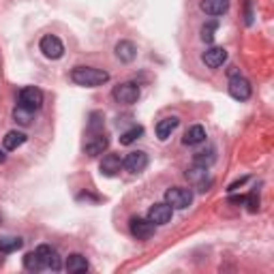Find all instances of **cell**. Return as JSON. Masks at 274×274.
<instances>
[{
	"mask_svg": "<svg viewBox=\"0 0 274 274\" xmlns=\"http://www.w3.org/2000/svg\"><path fill=\"white\" fill-rule=\"evenodd\" d=\"M71 79H73L77 86L94 88V86L105 84V81L110 79V73L103 69H94V67H75L71 71Z\"/></svg>",
	"mask_w": 274,
	"mask_h": 274,
	"instance_id": "1",
	"label": "cell"
},
{
	"mask_svg": "<svg viewBox=\"0 0 274 274\" xmlns=\"http://www.w3.org/2000/svg\"><path fill=\"white\" fill-rule=\"evenodd\" d=\"M193 201V191L184 186H172L165 191V204H170L174 210H184Z\"/></svg>",
	"mask_w": 274,
	"mask_h": 274,
	"instance_id": "2",
	"label": "cell"
},
{
	"mask_svg": "<svg viewBox=\"0 0 274 274\" xmlns=\"http://www.w3.org/2000/svg\"><path fill=\"white\" fill-rule=\"evenodd\" d=\"M112 97L122 105H133L139 99V88H137V84H133V81H124V84H118L112 90Z\"/></svg>",
	"mask_w": 274,
	"mask_h": 274,
	"instance_id": "3",
	"label": "cell"
},
{
	"mask_svg": "<svg viewBox=\"0 0 274 274\" xmlns=\"http://www.w3.org/2000/svg\"><path fill=\"white\" fill-rule=\"evenodd\" d=\"M39 47H41L43 56L50 58V60H58V58H62V54H65V45L56 34H45L39 43Z\"/></svg>",
	"mask_w": 274,
	"mask_h": 274,
	"instance_id": "4",
	"label": "cell"
},
{
	"mask_svg": "<svg viewBox=\"0 0 274 274\" xmlns=\"http://www.w3.org/2000/svg\"><path fill=\"white\" fill-rule=\"evenodd\" d=\"M129 227H131V234H133L137 240H150V238L154 236V231H157V225H154L152 221H148V219H141V217L131 219Z\"/></svg>",
	"mask_w": 274,
	"mask_h": 274,
	"instance_id": "5",
	"label": "cell"
},
{
	"mask_svg": "<svg viewBox=\"0 0 274 274\" xmlns=\"http://www.w3.org/2000/svg\"><path fill=\"white\" fill-rule=\"evenodd\" d=\"M17 105L26 107V110H30V112H37V110H41V105H43V92L39 88H34V86L22 88Z\"/></svg>",
	"mask_w": 274,
	"mask_h": 274,
	"instance_id": "6",
	"label": "cell"
},
{
	"mask_svg": "<svg viewBox=\"0 0 274 274\" xmlns=\"http://www.w3.org/2000/svg\"><path fill=\"white\" fill-rule=\"evenodd\" d=\"M122 167L131 174H141L148 167V154L144 150H133L127 154V159L122 161Z\"/></svg>",
	"mask_w": 274,
	"mask_h": 274,
	"instance_id": "7",
	"label": "cell"
},
{
	"mask_svg": "<svg viewBox=\"0 0 274 274\" xmlns=\"http://www.w3.org/2000/svg\"><path fill=\"white\" fill-rule=\"evenodd\" d=\"M107 146H110V137H107L103 131H94L86 141V154L88 157H99V154H103L107 150Z\"/></svg>",
	"mask_w": 274,
	"mask_h": 274,
	"instance_id": "8",
	"label": "cell"
},
{
	"mask_svg": "<svg viewBox=\"0 0 274 274\" xmlns=\"http://www.w3.org/2000/svg\"><path fill=\"white\" fill-rule=\"evenodd\" d=\"M174 217V208L170 204H165V201H161V204H154L150 210H148V221H152L154 225H167Z\"/></svg>",
	"mask_w": 274,
	"mask_h": 274,
	"instance_id": "9",
	"label": "cell"
},
{
	"mask_svg": "<svg viewBox=\"0 0 274 274\" xmlns=\"http://www.w3.org/2000/svg\"><path fill=\"white\" fill-rule=\"evenodd\" d=\"M229 94L236 101H246L251 97V84L248 79H244L242 75H236L229 79Z\"/></svg>",
	"mask_w": 274,
	"mask_h": 274,
	"instance_id": "10",
	"label": "cell"
},
{
	"mask_svg": "<svg viewBox=\"0 0 274 274\" xmlns=\"http://www.w3.org/2000/svg\"><path fill=\"white\" fill-rule=\"evenodd\" d=\"M186 180L199 191H208V186H210L208 167H199V165H195V167L186 170Z\"/></svg>",
	"mask_w": 274,
	"mask_h": 274,
	"instance_id": "11",
	"label": "cell"
},
{
	"mask_svg": "<svg viewBox=\"0 0 274 274\" xmlns=\"http://www.w3.org/2000/svg\"><path fill=\"white\" fill-rule=\"evenodd\" d=\"M201 60H204V65L210 69H219V67H223L225 60H227V52H225L223 47H210V50L204 52Z\"/></svg>",
	"mask_w": 274,
	"mask_h": 274,
	"instance_id": "12",
	"label": "cell"
},
{
	"mask_svg": "<svg viewBox=\"0 0 274 274\" xmlns=\"http://www.w3.org/2000/svg\"><path fill=\"white\" fill-rule=\"evenodd\" d=\"M99 170H101L103 176L114 178L118 172L122 170V159L118 157V154H105L103 161H101V165H99Z\"/></svg>",
	"mask_w": 274,
	"mask_h": 274,
	"instance_id": "13",
	"label": "cell"
},
{
	"mask_svg": "<svg viewBox=\"0 0 274 274\" xmlns=\"http://www.w3.org/2000/svg\"><path fill=\"white\" fill-rule=\"evenodd\" d=\"M199 9L204 11L206 15L217 17V15H223L225 11L229 9V0H201V3H199Z\"/></svg>",
	"mask_w": 274,
	"mask_h": 274,
	"instance_id": "14",
	"label": "cell"
},
{
	"mask_svg": "<svg viewBox=\"0 0 274 274\" xmlns=\"http://www.w3.org/2000/svg\"><path fill=\"white\" fill-rule=\"evenodd\" d=\"M135 56H137V47L131 43V41H120V43L116 45V58L120 62H124V65L133 62Z\"/></svg>",
	"mask_w": 274,
	"mask_h": 274,
	"instance_id": "15",
	"label": "cell"
},
{
	"mask_svg": "<svg viewBox=\"0 0 274 274\" xmlns=\"http://www.w3.org/2000/svg\"><path fill=\"white\" fill-rule=\"evenodd\" d=\"M65 268H67V272H71V274H81V272H86L90 266H88V259H86L84 255L73 253V255H69Z\"/></svg>",
	"mask_w": 274,
	"mask_h": 274,
	"instance_id": "16",
	"label": "cell"
},
{
	"mask_svg": "<svg viewBox=\"0 0 274 274\" xmlns=\"http://www.w3.org/2000/svg\"><path fill=\"white\" fill-rule=\"evenodd\" d=\"M178 118L176 116H172V118H163V120H159V124H157V137L161 139V141H165V139H170L172 137V133L176 131V127H178Z\"/></svg>",
	"mask_w": 274,
	"mask_h": 274,
	"instance_id": "17",
	"label": "cell"
},
{
	"mask_svg": "<svg viewBox=\"0 0 274 274\" xmlns=\"http://www.w3.org/2000/svg\"><path fill=\"white\" fill-rule=\"evenodd\" d=\"M206 139V129L201 127V124H195V127H191L186 133H184V144L186 146H197V144H201V141Z\"/></svg>",
	"mask_w": 274,
	"mask_h": 274,
	"instance_id": "18",
	"label": "cell"
},
{
	"mask_svg": "<svg viewBox=\"0 0 274 274\" xmlns=\"http://www.w3.org/2000/svg\"><path fill=\"white\" fill-rule=\"evenodd\" d=\"M24 141H26V133H22V131H9L3 139V146H5V150H17Z\"/></svg>",
	"mask_w": 274,
	"mask_h": 274,
	"instance_id": "19",
	"label": "cell"
},
{
	"mask_svg": "<svg viewBox=\"0 0 274 274\" xmlns=\"http://www.w3.org/2000/svg\"><path fill=\"white\" fill-rule=\"evenodd\" d=\"M22 244H24L22 238L5 236V238H0V253H15L22 248Z\"/></svg>",
	"mask_w": 274,
	"mask_h": 274,
	"instance_id": "20",
	"label": "cell"
},
{
	"mask_svg": "<svg viewBox=\"0 0 274 274\" xmlns=\"http://www.w3.org/2000/svg\"><path fill=\"white\" fill-rule=\"evenodd\" d=\"M214 161H217V150H214V148H208V150L197 152L195 159H193V163L199 165V167H210Z\"/></svg>",
	"mask_w": 274,
	"mask_h": 274,
	"instance_id": "21",
	"label": "cell"
},
{
	"mask_svg": "<svg viewBox=\"0 0 274 274\" xmlns=\"http://www.w3.org/2000/svg\"><path fill=\"white\" fill-rule=\"evenodd\" d=\"M141 135H144V127H131L129 131H124V133L120 135V144L122 146H131V144H133V141H137Z\"/></svg>",
	"mask_w": 274,
	"mask_h": 274,
	"instance_id": "22",
	"label": "cell"
},
{
	"mask_svg": "<svg viewBox=\"0 0 274 274\" xmlns=\"http://www.w3.org/2000/svg\"><path fill=\"white\" fill-rule=\"evenodd\" d=\"M24 268L30 270V272H39V270H43L45 266H43L41 257L37 255V251H32V253H26V255H24Z\"/></svg>",
	"mask_w": 274,
	"mask_h": 274,
	"instance_id": "23",
	"label": "cell"
},
{
	"mask_svg": "<svg viewBox=\"0 0 274 274\" xmlns=\"http://www.w3.org/2000/svg\"><path fill=\"white\" fill-rule=\"evenodd\" d=\"M13 118H15V122H17V124L28 127V124L32 122V112H30V110H26V107L17 105L15 110H13Z\"/></svg>",
	"mask_w": 274,
	"mask_h": 274,
	"instance_id": "24",
	"label": "cell"
},
{
	"mask_svg": "<svg viewBox=\"0 0 274 274\" xmlns=\"http://www.w3.org/2000/svg\"><path fill=\"white\" fill-rule=\"evenodd\" d=\"M217 28H219V22H217V19H212V22L204 24V28H201V41L212 43V41H214V32H217Z\"/></svg>",
	"mask_w": 274,
	"mask_h": 274,
	"instance_id": "25",
	"label": "cell"
},
{
	"mask_svg": "<svg viewBox=\"0 0 274 274\" xmlns=\"http://www.w3.org/2000/svg\"><path fill=\"white\" fill-rule=\"evenodd\" d=\"M103 122H105V118L101 112H92L90 114V122H88V131L90 133H94V131H103Z\"/></svg>",
	"mask_w": 274,
	"mask_h": 274,
	"instance_id": "26",
	"label": "cell"
},
{
	"mask_svg": "<svg viewBox=\"0 0 274 274\" xmlns=\"http://www.w3.org/2000/svg\"><path fill=\"white\" fill-rule=\"evenodd\" d=\"M244 204H246L248 212H257V210H259V195H257V193H248V195L244 197Z\"/></svg>",
	"mask_w": 274,
	"mask_h": 274,
	"instance_id": "27",
	"label": "cell"
},
{
	"mask_svg": "<svg viewBox=\"0 0 274 274\" xmlns=\"http://www.w3.org/2000/svg\"><path fill=\"white\" fill-rule=\"evenodd\" d=\"M246 180H248V178H246V176H244V178H240V180H236V182H231V184H229V188H227V191H229V193H234V191H238V188H240V186H242V184H244V182H246Z\"/></svg>",
	"mask_w": 274,
	"mask_h": 274,
	"instance_id": "28",
	"label": "cell"
},
{
	"mask_svg": "<svg viewBox=\"0 0 274 274\" xmlns=\"http://www.w3.org/2000/svg\"><path fill=\"white\" fill-rule=\"evenodd\" d=\"M5 159H7V157H5V152L0 150V163H5Z\"/></svg>",
	"mask_w": 274,
	"mask_h": 274,
	"instance_id": "29",
	"label": "cell"
}]
</instances>
